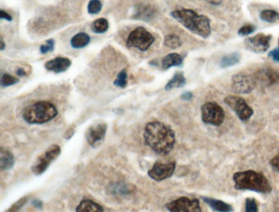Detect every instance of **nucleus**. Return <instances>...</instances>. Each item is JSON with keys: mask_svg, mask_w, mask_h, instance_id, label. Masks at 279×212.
Listing matches in <instances>:
<instances>
[{"mask_svg": "<svg viewBox=\"0 0 279 212\" xmlns=\"http://www.w3.org/2000/svg\"><path fill=\"white\" fill-rule=\"evenodd\" d=\"M145 144L156 154L165 156L171 152L175 144V134L173 129L160 121L149 122L144 128Z\"/></svg>", "mask_w": 279, "mask_h": 212, "instance_id": "obj_1", "label": "nucleus"}, {"mask_svg": "<svg viewBox=\"0 0 279 212\" xmlns=\"http://www.w3.org/2000/svg\"><path fill=\"white\" fill-rule=\"evenodd\" d=\"M171 16L184 27L202 38H208L212 33L210 18L199 15L195 11L181 9L171 13Z\"/></svg>", "mask_w": 279, "mask_h": 212, "instance_id": "obj_2", "label": "nucleus"}, {"mask_svg": "<svg viewBox=\"0 0 279 212\" xmlns=\"http://www.w3.org/2000/svg\"><path fill=\"white\" fill-rule=\"evenodd\" d=\"M234 187L239 190H252L260 193H269L271 185L261 172L255 170L236 172L233 177Z\"/></svg>", "mask_w": 279, "mask_h": 212, "instance_id": "obj_3", "label": "nucleus"}, {"mask_svg": "<svg viewBox=\"0 0 279 212\" xmlns=\"http://www.w3.org/2000/svg\"><path fill=\"white\" fill-rule=\"evenodd\" d=\"M58 110L50 102L40 101L30 104L23 111V119L29 124H43L53 120Z\"/></svg>", "mask_w": 279, "mask_h": 212, "instance_id": "obj_4", "label": "nucleus"}, {"mask_svg": "<svg viewBox=\"0 0 279 212\" xmlns=\"http://www.w3.org/2000/svg\"><path fill=\"white\" fill-rule=\"evenodd\" d=\"M155 38L150 32L143 27L133 30L127 39V45L131 48H138L139 50L146 51L154 43Z\"/></svg>", "mask_w": 279, "mask_h": 212, "instance_id": "obj_5", "label": "nucleus"}, {"mask_svg": "<svg viewBox=\"0 0 279 212\" xmlns=\"http://www.w3.org/2000/svg\"><path fill=\"white\" fill-rule=\"evenodd\" d=\"M224 117V109L216 103L209 102L201 106V118L206 124L219 127L223 124Z\"/></svg>", "mask_w": 279, "mask_h": 212, "instance_id": "obj_6", "label": "nucleus"}, {"mask_svg": "<svg viewBox=\"0 0 279 212\" xmlns=\"http://www.w3.org/2000/svg\"><path fill=\"white\" fill-rule=\"evenodd\" d=\"M60 153L61 148L57 144L49 147L48 150L40 156L35 162V164L33 165L31 168L33 173L36 175L43 174V172L48 169L51 163L58 158Z\"/></svg>", "mask_w": 279, "mask_h": 212, "instance_id": "obj_7", "label": "nucleus"}, {"mask_svg": "<svg viewBox=\"0 0 279 212\" xmlns=\"http://www.w3.org/2000/svg\"><path fill=\"white\" fill-rule=\"evenodd\" d=\"M225 104L235 111L236 116L241 121H246L249 120L254 113L253 109L247 104L242 98L237 96H228L224 99Z\"/></svg>", "mask_w": 279, "mask_h": 212, "instance_id": "obj_8", "label": "nucleus"}, {"mask_svg": "<svg viewBox=\"0 0 279 212\" xmlns=\"http://www.w3.org/2000/svg\"><path fill=\"white\" fill-rule=\"evenodd\" d=\"M166 207L170 212H201L199 200L196 198L190 199L186 197L169 202Z\"/></svg>", "mask_w": 279, "mask_h": 212, "instance_id": "obj_9", "label": "nucleus"}, {"mask_svg": "<svg viewBox=\"0 0 279 212\" xmlns=\"http://www.w3.org/2000/svg\"><path fill=\"white\" fill-rule=\"evenodd\" d=\"M176 163L174 162L163 163V162H156L153 167L149 171V175L151 179L155 181H162L169 179L173 175L175 170Z\"/></svg>", "mask_w": 279, "mask_h": 212, "instance_id": "obj_10", "label": "nucleus"}, {"mask_svg": "<svg viewBox=\"0 0 279 212\" xmlns=\"http://www.w3.org/2000/svg\"><path fill=\"white\" fill-rule=\"evenodd\" d=\"M257 85L255 78L245 74H236L232 77V88L236 94H249Z\"/></svg>", "mask_w": 279, "mask_h": 212, "instance_id": "obj_11", "label": "nucleus"}, {"mask_svg": "<svg viewBox=\"0 0 279 212\" xmlns=\"http://www.w3.org/2000/svg\"><path fill=\"white\" fill-rule=\"evenodd\" d=\"M272 36L258 34L253 37H250L245 41V46L248 50L257 53H262L266 52L270 47Z\"/></svg>", "mask_w": 279, "mask_h": 212, "instance_id": "obj_12", "label": "nucleus"}, {"mask_svg": "<svg viewBox=\"0 0 279 212\" xmlns=\"http://www.w3.org/2000/svg\"><path fill=\"white\" fill-rule=\"evenodd\" d=\"M107 127L105 123L95 124L88 129L86 133V139L88 144L93 148H98L104 141Z\"/></svg>", "mask_w": 279, "mask_h": 212, "instance_id": "obj_13", "label": "nucleus"}, {"mask_svg": "<svg viewBox=\"0 0 279 212\" xmlns=\"http://www.w3.org/2000/svg\"><path fill=\"white\" fill-rule=\"evenodd\" d=\"M256 82H259L264 86H271L279 81V73L272 68L262 69L257 71L255 76Z\"/></svg>", "mask_w": 279, "mask_h": 212, "instance_id": "obj_14", "label": "nucleus"}, {"mask_svg": "<svg viewBox=\"0 0 279 212\" xmlns=\"http://www.w3.org/2000/svg\"><path fill=\"white\" fill-rule=\"evenodd\" d=\"M71 65L69 58L58 57L53 60L48 61L45 64V68L48 71H53L55 73H62L66 71Z\"/></svg>", "mask_w": 279, "mask_h": 212, "instance_id": "obj_15", "label": "nucleus"}, {"mask_svg": "<svg viewBox=\"0 0 279 212\" xmlns=\"http://www.w3.org/2000/svg\"><path fill=\"white\" fill-rule=\"evenodd\" d=\"M76 212H103V208L92 200L85 199L79 204Z\"/></svg>", "mask_w": 279, "mask_h": 212, "instance_id": "obj_16", "label": "nucleus"}, {"mask_svg": "<svg viewBox=\"0 0 279 212\" xmlns=\"http://www.w3.org/2000/svg\"><path fill=\"white\" fill-rule=\"evenodd\" d=\"M204 202H206L207 204L212 207V209L219 212H233V208H232L230 205L228 204L226 202H222L219 200L213 199V198H210V197H202Z\"/></svg>", "mask_w": 279, "mask_h": 212, "instance_id": "obj_17", "label": "nucleus"}, {"mask_svg": "<svg viewBox=\"0 0 279 212\" xmlns=\"http://www.w3.org/2000/svg\"><path fill=\"white\" fill-rule=\"evenodd\" d=\"M182 64H183V58L178 53L168 54L162 60V67L165 70H167L173 66H181Z\"/></svg>", "mask_w": 279, "mask_h": 212, "instance_id": "obj_18", "label": "nucleus"}, {"mask_svg": "<svg viewBox=\"0 0 279 212\" xmlns=\"http://www.w3.org/2000/svg\"><path fill=\"white\" fill-rule=\"evenodd\" d=\"M14 165V157L12 154V152L8 151V150H4V149H1V152H0V168L2 170H9L13 167Z\"/></svg>", "mask_w": 279, "mask_h": 212, "instance_id": "obj_19", "label": "nucleus"}, {"mask_svg": "<svg viewBox=\"0 0 279 212\" xmlns=\"http://www.w3.org/2000/svg\"><path fill=\"white\" fill-rule=\"evenodd\" d=\"M187 81L185 77H184V73L183 72H177L173 78L171 79V81H169L166 86V90H171L173 88H181L184 87L186 84Z\"/></svg>", "mask_w": 279, "mask_h": 212, "instance_id": "obj_20", "label": "nucleus"}, {"mask_svg": "<svg viewBox=\"0 0 279 212\" xmlns=\"http://www.w3.org/2000/svg\"><path fill=\"white\" fill-rule=\"evenodd\" d=\"M90 42V37L86 33L76 34L71 41V44L73 48H82L88 45Z\"/></svg>", "mask_w": 279, "mask_h": 212, "instance_id": "obj_21", "label": "nucleus"}, {"mask_svg": "<svg viewBox=\"0 0 279 212\" xmlns=\"http://www.w3.org/2000/svg\"><path fill=\"white\" fill-rule=\"evenodd\" d=\"M240 61V55L237 53H231L229 55L224 56L220 62L221 67H229L238 64Z\"/></svg>", "mask_w": 279, "mask_h": 212, "instance_id": "obj_22", "label": "nucleus"}, {"mask_svg": "<svg viewBox=\"0 0 279 212\" xmlns=\"http://www.w3.org/2000/svg\"><path fill=\"white\" fill-rule=\"evenodd\" d=\"M109 23L105 18H99L94 21L92 25V30L96 33H105L108 30Z\"/></svg>", "mask_w": 279, "mask_h": 212, "instance_id": "obj_23", "label": "nucleus"}, {"mask_svg": "<svg viewBox=\"0 0 279 212\" xmlns=\"http://www.w3.org/2000/svg\"><path fill=\"white\" fill-rule=\"evenodd\" d=\"M259 17L262 21H267V22L275 23L279 21V13L271 9L262 11Z\"/></svg>", "mask_w": 279, "mask_h": 212, "instance_id": "obj_24", "label": "nucleus"}, {"mask_svg": "<svg viewBox=\"0 0 279 212\" xmlns=\"http://www.w3.org/2000/svg\"><path fill=\"white\" fill-rule=\"evenodd\" d=\"M164 43L166 47L171 49H176L182 45V41L176 35H168L166 36Z\"/></svg>", "mask_w": 279, "mask_h": 212, "instance_id": "obj_25", "label": "nucleus"}, {"mask_svg": "<svg viewBox=\"0 0 279 212\" xmlns=\"http://www.w3.org/2000/svg\"><path fill=\"white\" fill-rule=\"evenodd\" d=\"M18 82H19V80L14 76H11L9 74H3L0 81V85L2 87H8V86L16 85Z\"/></svg>", "mask_w": 279, "mask_h": 212, "instance_id": "obj_26", "label": "nucleus"}, {"mask_svg": "<svg viewBox=\"0 0 279 212\" xmlns=\"http://www.w3.org/2000/svg\"><path fill=\"white\" fill-rule=\"evenodd\" d=\"M103 8L100 0H90L88 5V12L90 14H98Z\"/></svg>", "mask_w": 279, "mask_h": 212, "instance_id": "obj_27", "label": "nucleus"}, {"mask_svg": "<svg viewBox=\"0 0 279 212\" xmlns=\"http://www.w3.org/2000/svg\"><path fill=\"white\" fill-rule=\"evenodd\" d=\"M127 78H128L127 72L126 70H123L119 73L116 81H114V85L120 88H125L127 85Z\"/></svg>", "mask_w": 279, "mask_h": 212, "instance_id": "obj_28", "label": "nucleus"}, {"mask_svg": "<svg viewBox=\"0 0 279 212\" xmlns=\"http://www.w3.org/2000/svg\"><path fill=\"white\" fill-rule=\"evenodd\" d=\"M30 197V195H28V196H25V197H23L22 198H21V199L18 200V202H16L15 204H13V206H12V207H11L10 208H9V209H8L6 212H19V210L21 209L23 206L28 202V200H29Z\"/></svg>", "mask_w": 279, "mask_h": 212, "instance_id": "obj_29", "label": "nucleus"}, {"mask_svg": "<svg viewBox=\"0 0 279 212\" xmlns=\"http://www.w3.org/2000/svg\"><path fill=\"white\" fill-rule=\"evenodd\" d=\"M256 30V26L254 25H251V24H247V25H244L241 26L238 30V35L241 36H247L253 33Z\"/></svg>", "mask_w": 279, "mask_h": 212, "instance_id": "obj_30", "label": "nucleus"}, {"mask_svg": "<svg viewBox=\"0 0 279 212\" xmlns=\"http://www.w3.org/2000/svg\"><path fill=\"white\" fill-rule=\"evenodd\" d=\"M245 212H258V205L254 198H247L246 200Z\"/></svg>", "mask_w": 279, "mask_h": 212, "instance_id": "obj_31", "label": "nucleus"}, {"mask_svg": "<svg viewBox=\"0 0 279 212\" xmlns=\"http://www.w3.org/2000/svg\"><path fill=\"white\" fill-rule=\"evenodd\" d=\"M54 44H55V42H54L53 39L48 40V41L46 42L45 44H43V45L41 46V53L45 54V53H48L51 52V51H53V49H54V46H55Z\"/></svg>", "mask_w": 279, "mask_h": 212, "instance_id": "obj_32", "label": "nucleus"}, {"mask_svg": "<svg viewBox=\"0 0 279 212\" xmlns=\"http://www.w3.org/2000/svg\"><path fill=\"white\" fill-rule=\"evenodd\" d=\"M270 166L275 171L279 172V155L274 157L273 159L270 161Z\"/></svg>", "mask_w": 279, "mask_h": 212, "instance_id": "obj_33", "label": "nucleus"}, {"mask_svg": "<svg viewBox=\"0 0 279 212\" xmlns=\"http://www.w3.org/2000/svg\"><path fill=\"white\" fill-rule=\"evenodd\" d=\"M269 56L275 62H279V47L271 51L269 53Z\"/></svg>", "mask_w": 279, "mask_h": 212, "instance_id": "obj_34", "label": "nucleus"}, {"mask_svg": "<svg viewBox=\"0 0 279 212\" xmlns=\"http://www.w3.org/2000/svg\"><path fill=\"white\" fill-rule=\"evenodd\" d=\"M0 18L4 20L12 21V17L3 10L0 11Z\"/></svg>", "mask_w": 279, "mask_h": 212, "instance_id": "obj_35", "label": "nucleus"}, {"mask_svg": "<svg viewBox=\"0 0 279 212\" xmlns=\"http://www.w3.org/2000/svg\"><path fill=\"white\" fill-rule=\"evenodd\" d=\"M182 98L185 99V100H190V99L193 98V94H192L190 92H187V93H185V94L182 95Z\"/></svg>", "mask_w": 279, "mask_h": 212, "instance_id": "obj_36", "label": "nucleus"}, {"mask_svg": "<svg viewBox=\"0 0 279 212\" xmlns=\"http://www.w3.org/2000/svg\"><path fill=\"white\" fill-rule=\"evenodd\" d=\"M17 74H18L19 76H24L26 75V72H25V70L23 68H19L17 71Z\"/></svg>", "mask_w": 279, "mask_h": 212, "instance_id": "obj_37", "label": "nucleus"}, {"mask_svg": "<svg viewBox=\"0 0 279 212\" xmlns=\"http://www.w3.org/2000/svg\"><path fill=\"white\" fill-rule=\"evenodd\" d=\"M5 48V43L3 41V39H1V46H0V50L3 51Z\"/></svg>", "mask_w": 279, "mask_h": 212, "instance_id": "obj_38", "label": "nucleus"}, {"mask_svg": "<svg viewBox=\"0 0 279 212\" xmlns=\"http://www.w3.org/2000/svg\"></svg>", "mask_w": 279, "mask_h": 212, "instance_id": "obj_39", "label": "nucleus"}]
</instances>
